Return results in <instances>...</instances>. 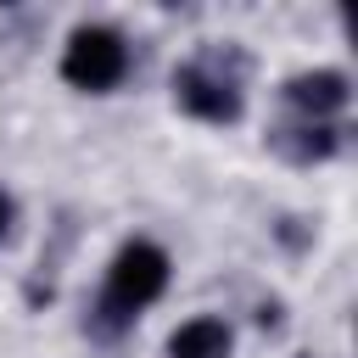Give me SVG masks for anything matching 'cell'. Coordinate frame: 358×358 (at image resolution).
<instances>
[{
  "label": "cell",
  "instance_id": "1",
  "mask_svg": "<svg viewBox=\"0 0 358 358\" xmlns=\"http://www.w3.org/2000/svg\"><path fill=\"white\" fill-rule=\"evenodd\" d=\"M168 285H173V257H168V246L162 241H151V235H129V241H117V252L106 257V268H101V319L112 324V330H123V324H134L140 313H151L162 296H168Z\"/></svg>",
  "mask_w": 358,
  "mask_h": 358
},
{
  "label": "cell",
  "instance_id": "2",
  "mask_svg": "<svg viewBox=\"0 0 358 358\" xmlns=\"http://www.w3.org/2000/svg\"><path fill=\"white\" fill-rule=\"evenodd\" d=\"M129 67H134V45L112 22H73L67 39H62V56H56L62 84L78 90V95H112V90H123Z\"/></svg>",
  "mask_w": 358,
  "mask_h": 358
},
{
  "label": "cell",
  "instance_id": "3",
  "mask_svg": "<svg viewBox=\"0 0 358 358\" xmlns=\"http://www.w3.org/2000/svg\"><path fill=\"white\" fill-rule=\"evenodd\" d=\"M285 101L302 112V117H336V112H347V101H352V84H347V73L341 67H313V73H296L291 84H285Z\"/></svg>",
  "mask_w": 358,
  "mask_h": 358
},
{
  "label": "cell",
  "instance_id": "4",
  "mask_svg": "<svg viewBox=\"0 0 358 358\" xmlns=\"http://www.w3.org/2000/svg\"><path fill=\"white\" fill-rule=\"evenodd\" d=\"M229 347H235V336L218 313H196L168 336V358H229Z\"/></svg>",
  "mask_w": 358,
  "mask_h": 358
},
{
  "label": "cell",
  "instance_id": "5",
  "mask_svg": "<svg viewBox=\"0 0 358 358\" xmlns=\"http://www.w3.org/2000/svg\"><path fill=\"white\" fill-rule=\"evenodd\" d=\"M11 235H17V196L0 185V246H6Z\"/></svg>",
  "mask_w": 358,
  "mask_h": 358
}]
</instances>
